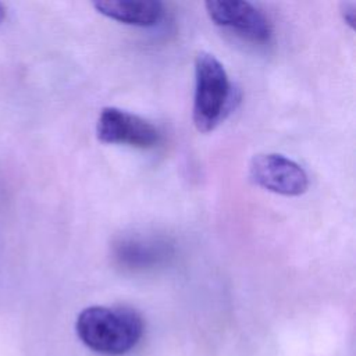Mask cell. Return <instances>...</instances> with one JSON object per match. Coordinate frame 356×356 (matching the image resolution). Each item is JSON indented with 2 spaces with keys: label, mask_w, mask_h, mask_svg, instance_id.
Masks as SVG:
<instances>
[{
  "label": "cell",
  "mask_w": 356,
  "mask_h": 356,
  "mask_svg": "<svg viewBox=\"0 0 356 356\" xmlns=\"http://www.w3.org/2000/svg\"><path fill=\"white\" fill-rule=\"evenodd\" d=\"M79 341L104 356H122L140 342L145 323L139 312L128 306H89L75 321Z\"/></svg>",
  "instance_id": "1"
},
{
  "label": "cell",
  "mask_w": 356,
  "mask_h": 356,
  "mask_svg": "<svg viewBox=\"0 0 356 356\" xmlns=\"http://www.w3.org/2000/svg\"><path fill=\"white\" fill-rule=\"evenodd\" d=\"M232 85L221 61L207 51L195 58L192 120L199 132L213 131L231 107Z\"/></svg>",
  "instance_id": "2"
},
{
  "label": "cell",
  "mask_w": 356,
  "mask_h": 356,
  "mask_svg": "<svg viewBox=\"0 0 356 356\" xmlns=\"http://www.w3.org/2000/svg\"><path fill=\"white\" fill-rule=\"evenodd\" d=\"M97 139L103 143L152 149L161 140L156 125L140 115L118 107H104L96 122Z\"/></svg>",
  "instance_id": "3"
},
{
  "label": "cell",
  "mask_w": 356,
  "mask_h": 356,
  "mask_svg": "<svg viewBox=\"0 0 356 356\" xmlns=\"http://www.w3.org/2000/svg\"><path fill=\"white\" fill-rule=\"evenodd\" d=\"M249 177L257 186L284 196H299L309 188L303 167L278 153L256 154L249 164Z\"/></svg>",
  "instance_id": "4"
},
{
  "label": "cell",
  "mask_w": 356,
  "mask_h": 356,
  "mask_svg": "<svg viewBox=\"0 0 356 356\" xmlns=\"http://www.w3.org/2000/svg\"><path fill=\"white\" fill-rule=\"evenodd\" d=\"M210 19L234 31L236 35L257 43L268 42L273 26L267 15L253 3L241 0H210L204 3Z\"/></svg>",
  "instance_id": "5"
},
{
  "label": "cell",
  "mask_w": 356,
  "mask_h": 356,
  "mask_svg": "<svg viewBox=\"0 0 356 356\" xmlns=\"http://www.w3.org/2000/svg\"><path fill=\"white\" fill-rule=\"evenodd\" d=\"M175 249L168 238L154 234H127L113 245L114 261L131 271L153 270L168 264Z\"/></svg>",
  "instance_id": "6"
},
{
  "label": "cell",
  "mask_w": 356,
  "mask_h": 356,
  "mask_svg": "<svg viewBox=\"0 0 356 356\" xmlns=\"http://www.w3.org/2000/svg\"><path fill=\"white\" fill-rule=\"evenodd\" d=\"M93 7L107 18L134 26H153L164 15L163 3L156 0H97Z\"/></svg>",
  "instance_id": "7"
},
{
  "label": "cell",
  "mask_w": 356,
  "mask_h": 356,
  "mask_svg": "<svg viewBox=\"0 0 356 356\" xmlns=\"http://www.w3.org/2000/svg\"><path fill=\"white\" fill-rule=\"evenodd\" d=\"M356 6L353 1H345L341 4V14H342V18L343 21L350 26L353 28L355 26V17H356Z\"/></svg>",
  "instance_id": "8"
},
{
  "label": "cell",
  "mask_w": 356,
  "mask_h": 356,
  "mask_svg": "<svg viewBox=\"0 0 356 356\" xmlns=\"http://www.w3.org/2000/svg\"><path fill=\"white\" fill-rule=\"evenodd\" d=\"M4 17H6V8H4V6L0 3V24L3 22Z\"/></svg>",
  "instance_id": "9"
}]
</instances>
